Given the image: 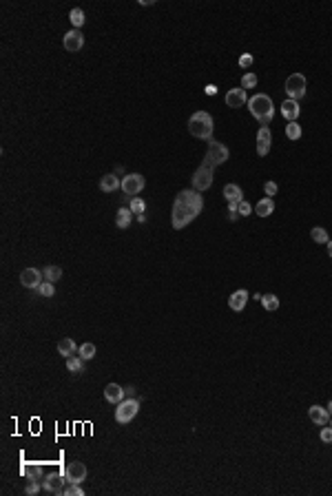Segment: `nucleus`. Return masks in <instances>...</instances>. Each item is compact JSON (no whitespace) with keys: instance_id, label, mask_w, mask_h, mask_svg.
<instances>
[{"instance_id":"obj_29","label":"nucleus","mask_w":332,"mask_h":496,"mask_svg":"<svg viewBox=\"0 0 332 496\" xmlns=\"http://www.w3.org/2000/svg\"><path fill=\"white\" fill-rule=\"evenodd\" d=\"M310 237H313L317 244H328L330 242V239H328V231H326V228H321V226H315L313 231H310Z\"/></svg>"},{"instance_id":"obj_40","label":"nucleus","mask_w":332,"mask_h":496,"mask_svg":"<svg viewBox=\"0 0 332 496\" xmlns=\"http://www.w3.org/2000/svg\"><path fill=\"white\" fill-rule=\"evenodd\" d=\"M319 437H321V441L324 443H332V428H324Z\"/></svg>"},{"instance_id":"obj_37","label":"nucleus","mask_w":332,"mask_h":496,"mask_svg":"<svg viewBox=\"0 0 332 496\" xmlns=\"http://www.w3.org/2000/svg\"><path fill=\"white\" fill-rule=\"evenodd\" d=\"M66 496H84V492H82V488H80L78 483H71V488H66V492H64Z\"/></svg>"},{"instance_id":"obj_32","label":"nucleus","mask_w":332,"mask_h":496,"mask_svg":"<svg viewBox=\"0 0 332 496\" xmlns=\"http://www.w3.org/2000/svg\"><path fill=\"white\" fill-rule=\"evenodd\" d=\"M129 208H131L133 213H137V215H142V213H144V208H146V204H144V199H140V197H131Z\"/></svg>"},{"instance_id":"obj_4","label":"nucleus","mask_w":332,"mask_h":496,"mask_svg":"<svg viewBox=\"0 0 332 496\" xmlns=\"http://www.w3.org/2000/svg\"><path fill=\"white\" fill-rule=\"evenodd\" d=\"M215 162L211 160V157H204V164L197 168L195 171V175H193V188L195 191H206V188H211V184H213V175H215Z\"/></svg>"},{"instance_id":"obj_28","label":"nucleus","mask_w":332,"mask_h":496,"mask_svg":"<svg viewBox=\"0 0 332 496\" xmlns=\"http://www.w3.org/2000/svg\"><path fill=\"white\" fill-rule=\"evenodd\" d=\"M42 275L47 281H58L62 277V268H60V266H47V268L42 270Z\"/></svg>"},{"instance_id":"obj_27","label":"nucleus","mask_w":332,"mask_h":496,"mask_svg":"<svg viewBox=\"0 0 332 496\" xmlns=\"http://www.w3.org/2000/svg\"><path fill=\"white\" fill-rule=\"evenodd\" d=\"M69 20H71V24H73V27L75 29H80V27H82V24H84V11H82V9H78V7H75V9H71V13H69Z\"/></svg>"},{"instance_id":"obj_26","label":"nucleus","mask_w":332,"mask_h":496,"mask_svg":"<svg viewBox=\"0 0 332 496\" xmlns=\"http://www.w3.org/2000/svg\"><path fill=\"white\" fill-rule=\"evenodd\" d=\"M66 368H69L73 375H80L82 372V357H75V355H71V357H66Z\"/></svg>"},{"instance_id":"obj_8","label":"nucleus","mask_w":332,"mask_h":496,"mask_svg":"<svg viewBox=\"0 0 332 496\" xmlns=\"http://www.w3.org/2000/svg\"><path fill=\"white\" fill-rule=\"evenodd\" d=\"M62 44H64L66 51H71V53L80 51V49L84 47V35H82V31H80V29H71V31H66L64 38H62Z\"/></svg>"},{"instance_id":"obj_41","label":"nucleus","mask_w":332,"mask_h":496,"mask_svg":"<svg viewBox=\"0 0 332 496\" xmlns=\"http://www.w3.org/2000/svg\"><path fill=\"white\" fill-rule=\"evenodd\" d=\"M204 91H206V95H215L217 93V86L215 84H206V86H204Z\"/></svg>"},{"instance_id":"obj_16","label":"nucleus","mask_w":332,"mask_h":496,"mask_svg":"<svg viewBox=\"0 0 332 496\" xmlns=\"http://www.w3.org/2000/svg\"><path fill=\"white\" fill-rule=\"evenodd\" d=\"M246 301H248V293L242 288V290H235L231 297H228V306H231L235 313H242L246 308Z\"/></svg>"},{"instance_id":"obj_13","label":"nucleus","mask_w":332,"mask_h":496,"mask_svg":"<svg viewBox=\"0 0 332 496\" xmlns=\"http://www.w3.org/2000/svg\"><path fill=\"white\" fill-rule=\"evenodd\" d=\"M270 142H273V135H270V129L268 126H262L257 131V155H268L270 151Z\"/></svg>"},{"instance_id":"obj_39","label":"nucleus","mask_w":332,"mask_h":496,"mask_svg":"<svg viewBox=\"0 0 332 496\" xmlns=\"http://www.w3.org/2000/svg\"><path fill=\"white\" fill-rule=\"evenodd\" d=\"M264 191H266V195H268V197L277 195V184H275V182H266L264 184Z\"/></svg>"},{"instance_id":"obj_34","label":"nucleus","mask_w":332,"mask_h":496,"mask_svg":"<svg viewBox=\"0 0 332 496\" xmlns=\"http://www.w3.org/2000/svg\"><path fill=\"white\" fill-rule=\"evenodd\" d=\"M255 84H257V75L255 73H246L242 78V89H253Z\"/></svg>"},{"instance_id":"obj_22","label":"nucleus","mask_w":332,"mask_h":496,"mask_svg":"<svg viewBox=\"0 0 332 496\" xmlns=\"http://www.w3.org/2000/svg\"><path fill=\"white\" fill-rule=\"evenodd\" d=\"M131 219H133V211L131 208H120L115 213V226L117 228H129L131 226Z\"/></svg>"},{"instance_id":"obj_38","label":"nucleus","mask_w":332,"mask_h":496,"mask_svg":"<svg viewBox=\"0 0 332 496\" xmlns=\"http://www.w3.org/2000/svg\"><path fill=\"white\" fill-rule=\"evenodd\" d=\"M40 488H42V483H38V481H29L27 488H24V492H27V494H38Z\"/></svg>"},{"instance_id":"obj_14","label":"nucleus","mask_w":332,"mask_h":496,"mask_svg":"<svg viewBox=\"0 0 332 496\" xmlns=\"http://www.w3.org/2000/svg\"><path fill=\"white\" fill-rule=\"evenodd\" d=\"M248 102L246 98V89H231L226 93V106H231V109H239V106H244Z\"/></svg>"},{"instance_id":"obj_2","label":"nucleus","mask_w":332,"mask_h":496,"mask_svg":"<svg viewBox=\"0 0 332 496\" xmlns=\"http://www.w3.org/2000/svg\"><path fill=\"white\" fill-rule=\"evenodd\" d=\"M213 117L206 113V111H195L188 120V131H191L193 137L197 140H213Z\"/></svg>"},{"instance_id":"obj_43","label":"nucleus","mask_w":332,"mask_h":496,"mask_svg":"<svg viewBox=\"0 0 332 496\" xmlns=\"http://www.w3.org/2000/svg\"><path fill=\"white\" fill-rule=\"evenodd\" d=\"M328 412H330V414H332V401H330V403H328Z\"/></svg>"},{"instance_id":"obj_30","label":"nucleus","mask_w":332,"mask_h":496,"mask_svg":"<svg viewBox=\"0 0 332 496\" xmlns=\"http://www.w3.org/2000/svg\"><path fill=\"white\" fill-rule=\"evenodd\" d=\"M78 357H82V361H91L95 357V346L93 344H82L78 348Z\"/></svg>"},{"instance_id":"obj_35","label":"nucleus","mask_w":332,"mask_h":496,"mask_svg":"<svg viewBox=\"0 0 332 496\" xmlns=\"http://www.w3.org/2000/svg\"><path fill=\"white\" fill-rule=\"evenodd\" d=\"M237 213H239V215L246 217V215H250V213H253V206H250L248 202H244V199H242V202L237 204Z\"/></svg>"},{"instance_id":"obj_7","label":"nucleus","mask_w":332,"mask_h":496,"mask_svg":"<svg viewBox=\"0 0 332 496\" xmlns=\"http://www.w3.org/2000/svg\"><path fill=\"white\" fill-rule=\"evenodd\" d=\"M144 177L140 175V173H131V175H124L122 177V191L126 193L129 197H135L137 193L144 188Z\"/></svg>"},{"instance_id":"obj_10","label":"nucleus","mask_w":332,"mask_h":496,"mask_svg":"<svg viewBox=\"0 0 332 496\" xmlns=\"http://www.w3.org/2000/svg\"><path fill=\"white\" fill-rule=\"evenodd\" d=\"M206 155L211 157V160H213V162H215V164L219 166V164H224V162L228 160V155H231V153H228V149L222 144V142H217V140H208V153H206Z\"/></svg>"},{"instance_id":"obj_31","label":"nucleus","mask_w":332,"mask_h":496,"mask_svg":"<svg viewBox=\"0 0 332 496\" xmlns=\"http://www.w3.org/2000/svg\"><path fill=\"white\" fill-rule=\"evenodd\" d=\"M286 135H288V140L297 142L301 137V126L297 124V122H288V126H286Z\"/></svg>"},{"instance_id":"obj_15","label":"nucleus","mask_w":332,"mask_h":496,"mask_svg":"<svg viewBox=\"0 0 332 496\" xmlns=\"http://www.w3.org/2000/svg\"><path fill=\"white\" fill-rule=\"evenodd\" d=\"M124 392L126 390H124V388H120L117 383H109V386L104 388V399L109 403H115V406H117V403L124 401Z\"/></svg>"},{"instance_id":"obj_23","label":"nucleus","mask_w":332,"mask_h":496,"mask_svg":"<svg viewBox=\"0 0 332 496\" xmlns=\"http://www.w3.org/2000/svg\"><path fill=\"white\" fill-rule=\"evenodd\" d=\"M273 211H275V202H273V197L259 199L257 208H255V213H257L259 217H268V215H273Z\"/></svg>"},{"instance_id":"obj_33","label":"nucleus","mask_w":332,"mask_h":496,"mask_svg":"<svg viewBox=\"0 0 332 496\" xmlns=\"http://www.w3.org/2000/svg\"><path fill=\"white\" fill-rule=\"evenodd\" d=\"M38 290H40V295H42V297H53V295H55V286H53V281H42Z\"/></svg>"},{"instance_id":"obj_3","label":"nucleus","mask_w":332,"mask_h":496,"mask_svg":"<svg viewBox=\"0 0 332 496\" xmlns=\"http://www.w3.org/2000/svg\"><path fill=\"white\" fill-rule=\"evenodd\" d=\"M248 109H250V113L255 115V120H259L264 126L268 124V122L273 120V115H275V104H273V100H270L268 95H264V93L253 95V98L248 100Z\"/></svg>"},{"instance_id":"obj_19","label":"nucleus","mask_w":332,"mask_h":496,"mask_svg":"<svg viewBox=\"0 0 332 496\" xmlns=\"http://www.w3.org/2000/svg\"><path fill=\"white\" fill-rule=\"evenodd\" d=\"M100 188L104 193H113V191H117V188H122V182H120V177H117L115 173H109V175H104L100 180Z\"/></svg>"},{"instance_id":"obj_24","label":"nucleus","mask_w":332,"mask_h":496,"mask_svg":"<svg viewBox=\"0 0 332 496\" xmlns=\"http://www.w3.org/2000/svg\"><path fill=\"white\" fill-rule=\"evenodd\" d=\"M22 474H24V477H27L29 481H42V479H44L42 468H40V465H29V463H24V465H22Z\"/></svg>"},{"instance_id":"obj_9","label":"nucleus","mask_w":332,"mask_h":496,"mask_svg":"<svg viewBox=\"0 0 332 496\" xmlns=\"http://www.w3.org/2000/svg\"><path fill=\"white\" fill-rule=\"evenodd\" d=\"M64 477H66V481L69 483H82V481L86 479V465L84 463H80V461H73V463H69L64 468Z\"/></svg>"},{"instance_id":"obj_17","label":"nucleus","mask_w":332,"mask_h":496,"mask_svg":"<svg viewBox=\"0 0 332 496\" xmlns=\"http://www.w3.org/2000/svg\"><path fill=\"white\" fill-rule=\"evenodd\" d=\"M308 417L315 421V426H326L330 421V412L321 406H310L308 408Z\"/></svg>"},{"instance_id":"obj_5","label":"nucleus","mask_w":332,"mask_h":496,"mask_svg":"<svg viewBox=\"0 0 332 496\" xmlns=\"http://www.w3.org/2000/svg\"><path fill=\"white\" fill-rule=\"evenodd\" d=\"M137 412H140V401L137 399H124L122 403H117L115 408V421L120 423V426H126V423H131L133 419L137 417Z\"/></svg>"},{"instance_id":"obj_20","label":"nucleus","mask_w":332,"mask_h":496,"mask_svg":"<svg viewBox=\"0 0 332 496\" xmlns=\"http://www.w3.org/2000/svg\"><path fill=\"white\" fill-rule=\"evenodd\" d=\"M224 197H226L228 204H239L244 199V193L237 184H226V186H224Z\"/></svg>"},{"instance_id":"obj_6","label":"nucleus","mask_w":332,"mask_h":496,"mask_svg":"<svg viewBox=\"0 0 332 496\" xmlns=\"http://www.w3.org/2000/svg\"><path fill=\"white\" fill-rule=\"evenodd\" d=\"M286 93L288 100H301L306 95V75L304 73H293L286 80Z\"/></svg>"},{"instance_id":"obj_21","label":"nucleus","mask_w":332,"mask_h":496,"mask_svg":"<svg viewBox=\"0 0 332 496\" xmlns=\"http://www.w3.org/2000/svg\"><path fill=\"white\" fill-rule=\"evenodd\" d=\"M78 348L80 346H75V341L71 339V337H64V339L58 341V352L64 357V359H66V357H71L73 352H78Z\"/></svg>"},{"instance_id":"obj_18","label":"nucleus","mask_w":332,"mask_h":496,"mask_svg":"<svg viewBox=\"0 0 332 496\" xmlns=\"http://www.w3.org/2000/svg\"><path fill=\"white\" fill-rule=\"evenodd\" d=\"M299 113H301V109H299L297 100H286V102H282V115L288 122H297Z\"/></svg>"},{"instance_id":"obj_25","label":"nucleus","mask_w":332,"mask_h":496,"mask_svg":"<svg viewBox=\"0 0 332 496\" xmlns=\"http://www.w3.org/2000/svg\"><path fill=\"white\" fill-rule=\"evenodd\" d=\"M262 306L268 310V313H275V310L279 308V297H277V295H270V293L268 295H262Z\"/></svg>"},{"instance_id":"obj_36","label":"nucleus","mask_w":332,"mask_h":496,"mask_svg":"<svg viewBox=\"0 0 332 496\" xmlns=\"http://www.w3.org/2000/svg\"><path fill=\"white\" fill-rule=\"evenodd\" d=\"M253 62H255V58L250 53H242V55H239V66H242V69H248Z\"/></svg>"},{"instance_id":"obj_12","label":"nucleus","mask_w":332,"mask_h":496,"mask_svg":"<svg viewBox=\"0 0 332 496\" xmlns=\"http://www.w3.org/2000/svg\"><path fill=\"white\" fill-rule=\"evenodd\" d=\"M64 481H66V477H60V474H47V477L40 481V483H42V490H47V492L62 494Z\"/></svg>"},{"instance_id":"obj_1","label":"nucleus","mask_w":332,"mask_h":496,"mask_svg":"<svg viewBox=\"0 0 332 496\" xmlns=\"http://www.w3.org/2000/svg\"><path fill=\"white\" fill-rule=\"evenodd\" d=\"M204 208V197L199 195V191L195 188H184L177 193L175 204H173V213H171V224L175 231H182L188 224L195 219Z\"/></svg>"},{"instance_id":"obj_11","label":"nucleus","mask_w":332,"mask_h":496,"mask_svg":"<svg viewBox=\"0 0 332 496\" xmlns=\"http://www.w3.org/2000/svg\"><path fill=\"white\" fill-rule=\"evenodd\" d=\"M42 277H44V275L40 273V270H35V268H24L22 273H20V284H22L24 288L38 290L40 284H42Z\"/></svg>"},{"instance_id":"obj_42","label":"nucleus","mask_w":332,"mask_h":496,"mask_svg":"<svg viewBox=\"0 0 332 496\" xmlns=\"http://www.w3.org/2000/svg\"><path fill=\"white\" fill-rule=\"evenodd\" d=\"M328 255L332 257V242H328Z\"/></svg>"}]
</instances>
